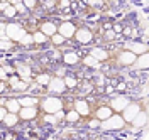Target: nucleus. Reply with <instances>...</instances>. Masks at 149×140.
<instances>
[{
    "label": "nucleus",
    "mask_w": 149,
    "mask_h": 140,
    "mask_svg": "<svg viewBox=\"0 0 149 140\" xmlns=\"http://www.w3.org/2000/svg\"><path fill=\"white\" fill-rule=\"evenodd\" d=\"M63 106H65V103L58 96H46L41 101V108L46 115H56L58 112H63Z\"/></svg>",
    "instance_id": "1"
},
{
    "label": "nucleus",
    "mask_w": 149,
    "mask_h": 140,
    "mask_svg": "<svg viewBox=\"0 0 149 140\" xmlns=\"http://www.w3.org/2000/svg\"><path fill=\"white\" fill-rule=\"evenodd\" d=\"M29 32L26 29L22 27L20 24H14V22H10L7 24V27H5V37H9L12 42H22V39L27 36Z\"/></svg>",
    "instance_id": "2"
},
{
    "label": "nucleus",
    "mask_w": 149,
    "mask_h": 140,
    "mask_svg": "<svg viewBox=\"0 0 149 140\" xmlns=\"http://www.w3.org/2000/svg\"><path fill=\"white\" fill-rule=\"evenodd\" d=\"M127 125V121L124 120V117H122L120 113H113L109 120L102 121V130H120Z\"/></svg>",
    "instance_id": "3"
},
{
    "label": "nucleus",
    "mask_w": 149,
    "mask_h": 140,
    "mask_svg": "<svg viewBox=\"0 0 149 140\" xmlns=\"http://www.w3.org/2000/svg\"><path fill=\"white\" fill-rule=\"evenodd\" d=\"M78 32V27L74 26L71 20H63L59 26H58V34H61L65 39H71L76 36Z\"/></svg>",
    "instance_id": "4"
},
{
    "label": "nucleus",
    "mask_w": 149,
    "mask_h": 140,
    "mask_svg": "<svg viewBox=\"0 0 149 140\" xmlns=\"http://www.w3.org/2000/svg\"><path fill=\"white\" fill-rule=\"evenodd\" d=\"M130 103H132V101H130L127 96H124V94H119V96H113V98H112L110 108H112V110H113L115 113H120V115H122V113L125 112V108L129 106Z\"/></svg>",
    "instance_id": "5"
},
{
    "label": "nucleus",
    "mask_w": 149,
    "mask_h": 140,
    "mask_svg": "<svg viewBox=\"0 0 149 140\" xmlns=\"http://www.w3.org/2000/svg\"><path fill=\"white\" fill-rule=\"evenodd\" d=\"M125 47H127V51L134 52L137 57L142 56V54H146V52H149L148 44H146V42H141V41H130V42L125 44Z\"/></svg>",
    "instance_id": "6"
},
{
    "label": "nucleus",
    "mask_w": 149,
    "mask_h": 140,
    "mask_svg": "<svg viewBox=\"0 0 149 140\" xmlns=\"http://www.w3.org/2000/svg\"><path fill=\"white\" fill-rule=\"evenodd\" d=\"M141 112H142V108H141L139 103H130L129 106L125 108V112L122 113V117H124V120L127 121V123H132L134 118H136Z\"/></svg>",
    "instance_id": "7"
},
{
    "label": "nucleus",
    "mask_w": 149,
    "mask_h": 140,
    "mask_svg": "<svg viewBox=\"0 0 149 140\" xmlns=\"http://www.w3.org/2000/svg\"><path fill=\"white\" fill-rule=\"evenodd\" d=\"M136 61H137V56H136L134 52L127 51V49H125V51H120L119 56H117V63L120 66H134Z\"/></svg>",
    "instance_id": "8"
},
{
    "label": "nucleus",
    "mask_w": 149,
    "mask_h": 140,
    "mask_svg": "<svg viewBox=\"0 0 149 140\" xmlns=\"http://www.w3.org/2000/svg\"><path fill=\"white\" fill-rule=\"evenodd\" d=\"M47 90H49L51 93H54V94L63 93V91L66 90V83H65V79H63V78H58V76H54V78L51 79L49 86H47Z\"/></svg>",
    "instance_id": "9"
},
{
    "label": "nucleus",
    "mask_w": 149,
    "mask_h": 140,
    "mask_svg": "<svg viewBox=\"0 0 149 140\" xmlns=\"http://www.w3.org/2000/svg\"><path fill=\"white\" fill-rule=\"evenodd\" d=\"M74 39H76L80 44H88V42H92L93 41V34H92L90 29L80 27L78 29V32H76V36H74Z\"/></svg>",
    "instance_id": "10"
},
{
    "label": "nucleus",
    "mask_w": 149,
    "mask_h": 140,
    "mask_svg": "<svg viewBox=\"0 0 149 140\" xmlns=\"http://www.w3.org/2000/svg\"><path fill=\"white\" fill-rule=\"evenodd\" d=\"M39 30H41L46 37L51 39L53 36H56V34H58V26H56L54 22H51V20H46V22H42V24H41Z\"/></svg>",
    "instance_id": "11"
},
{
    "label": "nucleus",
    "mask_w": 149,
    "mask_h": 140,
    "mask_svg": "<svg viewBox=\"0 0 149 140\" xmlns=\"http://www.w3.org/2000/svg\"><path fill=\"white\" fill-rule=\"evenodd\" d=\"M113 113L115 112L110 108V105H109V106H107V105H102V106H98V108L95 110V118H98L100 121H105V120H109Z\"/></svg>",
    "instance_id": "12"
},
{
    "label": "nucleus",
    "mask_w": 149,
    "mask_h": 140,
    "mask_svg": "<svg viewBox=\"0 0 149 140\" xmlns=\"http://www.w3.org/2000/svg\"><path fill=\"white\" fill-rule=\"evenodd\" d=\"M73 110H76V112L80 113V117H88L92 113L90 105H88V101H85V100H76L73 105Z\"/></svg>",
    "instance_id": "13"
},
{
    "label": "nucleus",
    "mask_w": 149,
    "mask_h": 140,
    "mask_svg": "<svg viewBox=\"0 0 149 140\" xmlns=\"http://www.w3.org/2000/svg\"><path fill=\"white\" fill-rule=\"evenodd\" d=\"M3 106L9 110V113H14V115H19L20 110H22V105H20V101H19V98H9Z\"/></svg>",
    "instance_id": "14"
},
{
    "label": "nucleus",
    "mask_w": 149,
    "mask_h": 140,
    "mask_svg": "<svg viewBox=\"0 0 149 140\" xmlns=\"http://www.w3.org/2000/svg\"><path fill=\"white\" fill-rule=\"evenodd\" d=\"M90 56H93L98 63H102V61H107L109 59V51L107 49H103V47H92V51H90Z\"/></svg>",
    "instance_id": "15"
},
{
    "label": "nucleus",
    "mask_w": 149,
    "mask_h": 140,
    "mask_svg": "<svg viewBox=\"0 0 149 140\" xmlns=\"http://www.w3.org/2000/svg\"><path fill=\"white\" fill-rule=\"evenodd\" d=\"M15 73L20 79H24V81H31V74H32V68H29L26 64H19L15 68Z\"/></svg>",
    "instance_id": "16"
},
{
    "label": "nucleus",
    "mask_w": 149,
    "mask_h": 140,
    "mask_svg": "<svg viewBox=\"0 0 149 140\" xmlns=\"http://www.w3.org/2000/svg\"><path fill=\"white\" fill-rule=\"evenodd\" d=\"M19 117H20V120H34L37 117V108L36 106H31V108H22L20 110V113H19Z\"/></svg>",
    "instance_id": "17"
},
{
    "label": "nucleus",
    "mask_w": 149,
    "mask_h": 140,
    "mask_svg": "<svg viewBox=\"0 0 149 140\" xmlns=\"http://www.w3.org/2000/svg\"><path fill=\"white\" fill-rule=\"evenodd\" d=\"M148 120H149L148 113H146L144 110H142V112H141L139 115H137V117L134 118V121H132L130 125H132V127H136V128H142V127H144V125L148 123Z\"/></svg>",
    "instance_id": "18"
},
{
    "label": "nucleus",
    "mask_w": 149,
    "mask_h": 140,
    "mask_svg": "<svg viewBox=\"0 0 149 140\" xmlns=\"http://www.w3.org/2000/svg\"><path fill=\"white\" fill-rule=\"evenodd\" d=\"M63 61H65V64L73 66V64H78V63H80V56H78L74 51H68V52L63 54Z\"/></svg>",
    "instance_id": "19"
},
{
    "label": "nucleus",
    "mask_w": 149,
    "mask_h": 140,
    "mask_svg": "<svg viewBox=\"0 0 149 140\" xmlns=\"http://www.w3.org/2000/svg\"><path fill=\"white\" fill-rule=\"evenodd\" d=\"M19 101H20V105H22V108H31V106H37V103H39V100L37 98H34V96H20L19 98Z\"/></svg>",
    "instance_id": "20"
},
{
    "label": "nucleus",
    "mask_w": 149,
    "mask_h": 140,
    "mask_svg": "<svg viewBox=\"0 0 149 140\" xmlns=\"http://www.w3.org/2000/svg\"><path fill=\"white\" fill-rule=\"evenodd\" d=\"M134 66H136V69H149V52L137 57V61H136Z\"/></svg>",
    "instance_id": "21"
},
{
    "label": "nucleus",
    "mask_w": 149,
    "mask_h": 140,
    "mask_svg": "<svg viewBox=\"0 0 149 140\" xmlns=\"http://www.w3.org/2000/svg\"><path fill=\"white\" fill-rule=\"evenodd\" d=\"M51 79H53V78L47 74V73H41V74H37L36 83H37V84H41V86H49Z\"/></svg>",
    "instance_id": "22"
},
{
    "label": "nucleus",
    "mask_w": 149,
    "mask_h": 140,
    "mask_svg": "<svg viewBox=\"0 0 149 140\" xmlns=\"http://www.w3.org/2000/svg\"><path fill=\"white\" fill-rule=\"evenodd\" d=\"M19 120H20V117H19V115L9 113V115H7V118L3 120V123H5V127H15V125L19 123Z\"/></svg>",
    "instance_id": "23"
},
{
    "label": "nucleus",
    "mask_w": 149,
    "mask_h": 140,
    "mask_svg": "<svg viewBox=\"0 0 149 140\" xmlns=\"http://www.w3.org/2000/svg\"><path fill=\"white\" fill-rule=\"evenodd\" d=\"M80 113L76 112V110H70V112L66 113V118L65 121H70V123H74V121H80Z\"/></svg>",
    "instance_id": "24"
},
{
    "label": "nucleus",
    "mask_w": 149,
    "mask_h": 140,
    "mask_svg": "<svg viewBox=\"0 0 149 140\" xmlns=\"http://www.w3.org/2000/svg\"><path fill=\"white\" fill-rule=\"evenodd\" d=\"M83 64H85V66H88V68H97V66L100 64V63H98V61H97V59H95L93 56H90V54H88V56H85V57H83Z\"/></svg>",
    "instance_id": "25"
},
{
    "label": "nucleus",
    "mask_w": 149,
    "mask_h": 140,
    "mask_svg": "<svg viewBox=\"0 0 149 140\" xmlns=\"http://www.w3.org/2000/svg\"><path fill=\"white\" fill-rule=\"evenodd\" d=\"M0 47H2V51H3V52H5V51H10V49L14 47V42H12L9 37H5V36H3V37H2V42H0Z\"/></svg>",
    "instance_id": "26"
},
{
    "label": "nucleus",
    "mask_w": 149,
    "mask_h": 140,
    "mask_svg": "<svg viewBox=\"0 0 149 140\" xmlns=\"http://www.w3.org/2000/svg\"><path fill=\"white\" fill-rule=\"evenodd\" d=\"M27 86H29V81L20 79V81H17L15 84H12L10 88H12V90H15V91H24V90H27Z\"/></svg>",
    "instance_id": "27"
},
{
    "label": "nucleus",
    "mask_w": 149,
    "mask_h": 140,
    "mask_svg": "<svg viewBox=\"0 0 149 140\" xmlns=\"http://www.w3.org/2000/svg\"><path fill=\"white\" fill-rule=\"evenodd\" d=\"M51 42H53V46H63V44H65L66 42V39L63 37V36H61V34H56V36H53V37H51Z\"/></svg>",
    "instance_id": "28"
},
{
    "label": "nucleus",
    "mask_w": 149,
    "mask_h": 140,
    "mask_svg": "<svg viewBox=\"0 0 149 140\" xmlns=\"http://www.w3.org/2000/svg\"><path fill=\"white\" fill-rule=\"evenodd\" d=\"M46 41H47V37L42 34V32H41V30L34 32V42H36V44H44Z\"/></svg>",
    "instance_id": "29"
},
{
    "label": "nucleus",
    "mask_w": 149,
    "mask_h": 140,
    "mask_svg": "<svg viewBox=\"0 0 149 140\" xmlns=\"http://www.w3.org/2000/svg\"><path fill=\"white\" fill-rule=\"evenodd\" d=\"M65 83H66V88H71V90L78 86V81H76V78H73V76H66Z\"/></svg>",
    "instance_id": "30"
},
{
    "label": "nucleus",
    "mask_w": 149,
    "mask_h": 140,
    "mask_svg": "<svg viewBox=\"0 0 149 140\" xmlns=\"http://www.w3.org/2000/svg\"><path fill=\"white\" fill-rule=\"evenodd\" d=\"M22 46H31V44H36L34 42V34H27L26 37L22 39V42H20Z\"/></svg>",
    "instance_id": "31"
},
{
    "label": "nucleus",
    "mask_w": 149,
    "mask_h": 140,
    "mask_svg": "<svg viewBox=\"0 0 149 140\" xmlns=\"http://www.w3.org/2000/svg\"><path fill=\"white\" fill-rule=\"evenodd\" d=\"M17 14H19V12H17V9H15L14 5H10L9 9H7L5 12H3V15H5V17H15Z\"/></svg>",
    "instance_id": "32"
},
{
    "label": "nucleus",
    "mask_w": 149,
    "mask_h": 140,
    "mask_svg": "<svg viewBox=\"0 0 149 140\" xmlns=\"http://www.w3.org/2000/svg\"><path fill=\"white\" fill-rule=\"evenodd\" d=\"M88 127H90V128H100V127H102V121L98 120V118H93V120L88 121Z\"/></svg>",
    "instance_id": "33"
},
{
    "label": "nucleus",
    "mask_w": 149,
    "mask_h": 140,
    "mask_svg": "<svg viewBox=\"0 0 149 140\" xmlns=\"http://www.w3.org/2000/svg\"><path fill=\"white\" fill-rule=\"evenodd\" d=\"M44 121H46V123H53V125H54V123H58V117H56V115H44Z\"/></svg>",
    "instance_id": "34"
},
{
    "label": "nucleus",
    "mask_w": 149,
    "mask_h": 140,
    "mask_svg": "<svg viewBox=\"0 0 149 140\" xmlns=\"http://www.w3.org/2000/svg\"><path fill=\"white\" fill-rule=\"evenodd\" d=\"M115 37H117V34H115V30H113V29H109V30H105V39H109V41H113Z\"/></svg>",
    "instance_id": "35"
},
{
    "label": "nucleus",
    "mask_w": 149,
    "mask_h": 140,
    "mask_svg": "<svg viewBox=\"0 0 149 140\" xmlns=\"http://www.w3.org/2000/svg\"><path fill=\"white\" fill-rule=\"evenodd\" d=\"M7 115H9V110H7V108L2 105V108H0V118H2V121L7 118Z\"/></svg>",
    "instance_id": "36"
},
{
    "label": "nucleus",
    "mask_w": 149,
    "mask_h": 140,
    "mask_svg": "<svg viewBox=\"0 0 149 140\" xmlns=\"http://www.w3.org/2000/svg\"><path fill=\"white\" fill-rule=\"evenodd\" d=\"M24 5H26L27 9H34V7L37 5V2L36 0H24Z\"/></svg>",
    "instance_id": "37"
},
{
    "label": "nucleus",
    "mask_w": 149,
    "mask_h": 140,
    "mask_svg": "<svg viewBox=\"0 0 149 140\" xmlns=\"http://www.w3.org/2000/svg\"><path fill=\"white\" fill-rule=\"evenodd\" d=\"M113 30H115V34H119V32L124 30V27H122L120 24H115V26H113Z\"/></svg>",
    "instance_id": "38"
},
{
    "label": "nucleus",
    "mask_w": 149,
    "mask_h": 140,
    "mask_svg": "<svg viewBox=\"0 0 149 140\" xmlns=\"http://www.w3.org/2000/svg\"><path fill=\"white\" fill-rule=\"evenodd\" d=\"M68 5H70V2H68V0H66V2H61V3H59V7H68Z\"/></svg>",
    "instance_id": "39"
}]
</instances>
